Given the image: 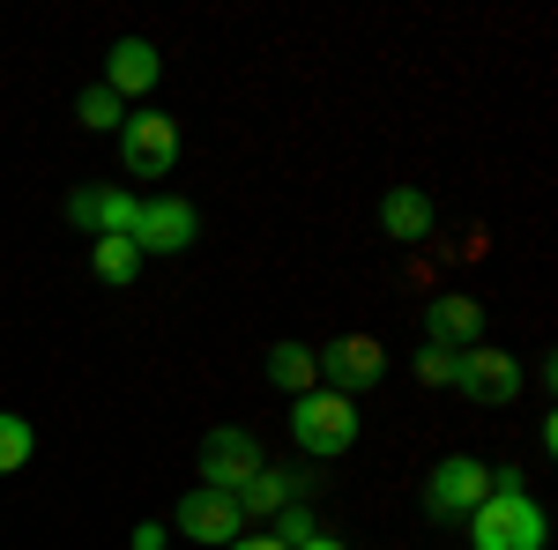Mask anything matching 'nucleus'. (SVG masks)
I'll return each mask as SVG.
<instances>
[{"label":"nucleus","instance_id":"obj_1","mask_svg":"<svg viewBox=\"0 0 558 550\" xmlns=\"http://www.w3.org/2000/svg\"><path fill=\"white\" fill-rule=\"evenodd\" d=\"M462 528H470V550H544L551 543V521H544V506L529 499V484L514 468H492V499Z\"/></svg>","mask_w":558,"mask_h":550},{"label":"nucleus","instance_id":"obj_2","mask_svg":"<svg viewBox=\"0 0 558 550\" xmlns=\"http://www.w3.org/2000/svg\"><path fill=\"white\" fill-rule=\"evenodd\" d=\"M291 447H299L305 462H336L357 447V402L336 394V387H313L291 402Z\"/></svg>","mask_w":558,"mask_h":550},{"label":"nucleus","instance_id":"obj_3","mask_svg":"<svg viewBox=\"0 0 558 550\" xmlns=\"http://www.w3.org/2000/svg\"><path fill=\"white\" fill-rule=\"evenodd\" d=\"M120 164L128 179H172L179 164V120L172 112H157V105H142L120 120Z\"/></svg>","mask_w":558,"mask_h":550},{"label":"nucleus","instance_id":"obj_4","mask_svg":"<svg viewBox=\"0 0 558 550\" xmlns=\"http://www.w3.org/2000/svg\"><path fill=\"white\" fill-rule=\"evenodd\" d=\"M484 499H492V468L476 462V454H447V462H432V476H425V513H432V521H470Z\"/></svg>","mask_w":558,"mask_h":550},{"label":"nucleus","instance_id":"obj_5","mask_svg":"<svg viewBox=\"0 0 558 550\" xmlns=\"http://www.w3.org/2000/svg\"><path fill=\"white\" fill-rule=\"evenodd\" d=\"M521 357L514 350H492V342H476V350H462L454 357V387L470 394V402H484V410H507V402H521Z\"/></svg>","mask_w":558,"mask_h":550},{"label":"nucleus","instance_id":"obj_6","mask_svg":"<svg viewBox=\"0 0 558 550\" xmlns=\"http://www.w3.org/2000/svg\"><path fill=\"white\" fill-rule=\"evenodd\" d=\"M172 528L186 536V543L223 550V543H239V536H246V513H239V499H231V491H209V484H194V491L179 499Z\"/></svg>","mask_w":558,"mask_h":550},{"label":"nucleus","instance_id":"obj_7","mask_svg":"<svg viewBox=\"0 0 558 550\" xmlns=\"http://www.w3.org/2000/svg\"><path fill=\"white\" fill-rule=\"evenodd\" d=\"M194 239H202V209L179 194H149L134 216V254H186Z\"/></svg>","mask_w":558,"mask_h":550},{"label":"nucleus","instance_id":"obj_8","mask_svg":"<svg viewBox=\"0 0 558 550\" xmlns=\"http://www.w3.org/2000/svg\"><path fill=\"white\" fill-rule=\"evenodd\" d=\"M313 357H320V387H336V394H365V387L387 380V350L373 335H336Z\"/></svg>","mask_w":558,"mask_h":550},{"label":"nucleus","instance_id":"obj_9","mask_svg":"<svg viewBox=\"0 0 558 550\" xmlns=\"http://www.w3.org/2000/svg\"><path fill=\"white\" fill-rule=\"evenodd\" d=\"M260 439L254 431H239V424H216L209 439H202V484L209 491H239L246 476H260Z\"/></svg>","mask_w":558,"mask_h":550},{"label":"nucleus","instance_id":"obj_10","mask_svg":"<svg viewBox=\"0 0 558 550\" xmlns=\"http://www.w3.org/2000/svg\"><path fill=\"white\" fill-rule=\"evenodd\" d=\"M157 75H165V52H157V38H120L112 52H105V89L128 105V97H149L157 89Z\"/></svg>","mask_w":558,"mask_h":550},{"label":"nucleus","instance_id":"obj_11","mask_svg":"<svg viewBox=\"0 0 558 550\" xmlns=\"http://www.w3.org/2000/svg\"><path fill=\"white\" fill-rule=\"evenodd\" d=\"M68 216L83 223L89 239H134L142 194H128V186H105V194H75V201H68Z\"/></svg>","mask_w":558,"mask_h":550},{"label":"nucleus","instance_id":"obj_12","mask_svg":"<svg viewBox=\"0 0 558 550\" xmlns=\"http://www.w3.org/2000/svg\"><path fill=\"white\" fill-rule=\"evenodd\" d=\"M425 342H439V350H476L484 342V305L476 297H432L425 305Z\"/></svg>","mask_w":558,"mask_h":550},{"label":"nucleus","instance_id":"obj_13","mask_svg":"<svg viewBox=\"0 0 558 550\" xmlns=\"http://www.w3.org/2000/svg\"><path fill=\"white\" fill-rule=\"evenodd\" d=\"M299 484L305 476H283V468H260V476H246L231 499H239V513L246 521H276L283 506H299Z\"/></svg>","mask_w":558,"mask_h":550},{"label":"nucleus","instance_id":"obj_14","mask_svg":"<svg viewBox=\"0 0 558 550\" xmlns=\"http://www.w3.org/2000/svg\"><path fill=\"white\" fill-rule=\"evenodd\" d=\"M380 231L395 239V246H417V239H432V194H417V186H395L380 201Z\"/></svg>","mask_w":558,"mask_h":550},{"label":"nucleus","instance_id":"obj_15","mask_svg":"<svg viewBox=\"0 0 558 550\" xmlns=\"http://www.w3.org/2000/svg\"><path fill=\"white\" fill-rule=\"evenodd\" d=\"M268 380L299 402V394H313V387H320V357H313L305 342H276V350H268Z\"/></svg>","mask_w":558,"mask_h":550},{"label":"nucleus","instance_id":"obj_16","mask_svg":"<svg viewBox=\"0 0 558 550\" xmlns=\"http://www.w3.org/2000/svg\"><path fill=\"white\" fill-rule=\"evenodd\" d=\"M89 276H97V283H112V291H128L134 276H142L134 239H89Z\"/></svg>","mask_w":558,"mask_h":550},{"label":"nucleus","instance_id":"obj_17","mask_svg":"<svg viewBox=\"0 0 558 550\" xmlns=\"http://www.w3.org/2000/svg\"><path fill=\"white\" fill-rule=\"evenodd\" d=\"M31 454H38V431H31V417H15V410H0V476H15V468H31Z\"/></svg>","mask_w":558,"mask_h":550},{"label":"nucleus","instance_id":"obj_18","mask_svg":"<svg viewBox=\"0 0 558 550\" xmlns=\"http://www.w3.org/2000/svg\"><path fill=\"white\" fill-rule=\"evenodd\" d=\"M75 120H83L89 134H120V120H128V105H120V97H112L105 83H89L83 97H75Z\"/></svg>","mask_w":558,"mask_h":550},{"label":"nucleus","instance_id":"obj_19","mask_svg":"<svg viewBox=\"0 0 558 550\" xmlns=\"http://www.w3.org/2000/svg\"><path fill=\"white\" fill-rule=\"evenodd\" d=\"M417 380H425V387H454V350L417 342Z\"/></svg>","mask_w":558,"mask_h":550},{"label":"nucleus","instance_id":"obj_20","mask_svg":"<svg viewBox=\"0 0 558 550\" xmlns=\"http://www.w3.org/2000/svg\"><path fill=\"white\" fill-rule=\"evenodd\" d=\"M305 536H320V521H313V506H283V513H276V543H283V550H299Z\"/></svg>","mask_w":558,"mask_h":550},{"label":"nucleus","instance_id":"obj_21","mask_svg":"<svg viewBox=\"0 0 558 550\" xmlns=\"http://www.w3.org/2000/svg\"><path fill=\"white\" fill-rule=\"evenodd\" d=\"M134 550H165V528H157V521H142V528H134Z\"/></svg>","mask_w":558,"mask_h":550},{"label":"nucleus","instance_id":"obj_22","mask_svg":"<svg viewBox=\"0 0 558 550\" xmlns=\"http://www.w3.org/2000/svg\"><path fill=\"white\" fill-rule=\"evenodd\" d=\"M223 550H283L276 536H239V543H223Z\"/></svg>","mask_w":558,"mask_h":550},{"label":"nucleus","instance_id":"obj_23","mask_svg":"<svg viewBox=\"0 0 558 550\" xmlns=\"http://www.w3.org/2000/svg\"><path fill=\"white\" fill-rule=\"evenodd\" d=\"M299 550H343V543H336V536H328V528H320V536H305Z\"/></svg>","mask_w":558,"mask_h":550}]
</instances>
